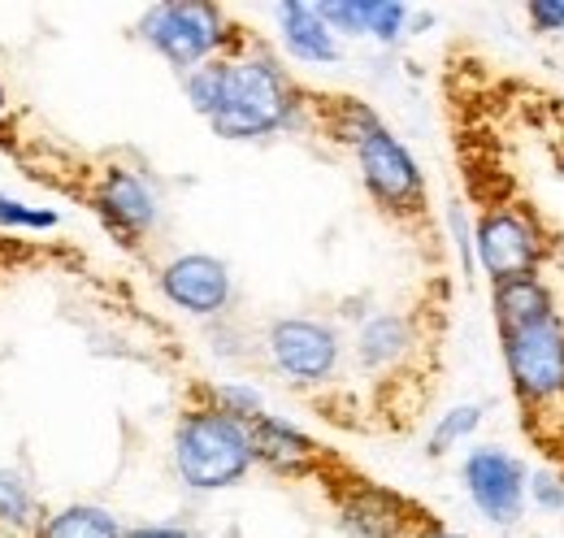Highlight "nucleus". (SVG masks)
Listing matches in <instances>:
<instances>
[{
    "mask_svg": "<svg viewBox=\"0 0 564 538\" xmlns=\"http://www.w3.org/2000/svg\"><path fill=\"white\" fill-rule=\"evenodd\" d=\"M304 105L308 92L291 78L279 53H270L257 35L243 31L235 53L221 57V100L209 127L221 139L252 143L304 127Z\"/></svg>",
    "mask_w": 564,
    "mask_h": 538,
    "instance_id": "obj_1",
    "label": "nucleus"
},
{
    "mask_svg": "<svg viewBox=\"0 0 564 538\" xmlns=\"http://www.w3.org/2000/svg\"><path fill=\"white\" fill-rule=\"evenodd\" d=\"M170 456H174L178 482L187 491H196V495L230 491L257 465L252 430L243 421H235L230 412L213 408L209 400L192 404V408L178 412L174 439H170Z\"/></svg>",
    "mask_w": 564,
    "mask_h": 538,
    "instance_id": "obj_2",
    "label": "nucleus"
},
{
    "mask_svg": "<svg viewBox=\"0 0 564 538\" xmlns=\"http://www.w3.org/2000/svg\"><path fill=\"white\" fill-rule=\"evenodd\" d=\"M140 40L165 57L178 74H192L213 57L235 53V44L243 40V26L230 22L226 9L200 4V0H170V4H152L140 18Z\"/></svg>",
    "mask_w": 564,
    "mask_h": 538,
    "instance_id": "obj_3",
    "label": "nucleus"
},
{
    "mask_svg": "<svg viewBox=\"0 0 564 538\" xmlns=\"http://www.w3.org/2000/svg\"><path fill=\"white\" fill-rule=\"evenodd\" d=\"M352 157L369 201L378 204L387 217H395V222H422L425 213H430V192H425L422 165L404 148L400 134L387 131V122L378 131L365 134L352 148Z\"/></svg>",
    "mask_w": 564,
    "mask_h": 538,
    "instance_id": "obj_4",
    "label": "nucleus"
},
{
    "mask_svg": "<svg viewBox=\"0 0 564 538\" xmlns=\"http://www.w3.org/2000/svg\"><path fill=\"white\" fill-rule=\"evenodd\" d=\"M326 482H335V508L348 538H417L434 521L404 491L369 482L360 473H348L344 482L326 473Z\"/></svg>",
    "mask_w": 564,
    "mask_h": 538,
    "instance_id": "obj_5",
    "label": "nucleus"
},
{
    "mask_svg": "<svg viewBox=\"0 0 564 538\" xmlns=\"http://www.w3.org/2000/svg\"><path fill=\"white\" fill-rule=\"evenodd\" d=\"M474 248H478V266L491 282L543 273L547 266V239L539 222L512 201H495L478 213Z\"/></svg>",
    "mask_w": 564,
    "mask_h": 538,
    "instance_id": "obj_6",
    "label": "nucleus"
},
{
    "mask_svg": "<svg viewBox=\"0 0 564 538\" xmlns=\"http://www.w3.org/2000/svg\"><path fill=\"white\" fill-rule=\"evenodd\" d=\"M503 365H508V378H512V391L521 408L539 412V408H552L564 400V322L561 313L539 322V326H525L517 335H503Z\"/></svg>",
    "mask_w": 564,
    "mask_h": 538,
    "instance_id": "obj_7",
    "label": "nucleus"
},
{
    "mask_svg": "<svg viewBox=\"0 0 564 538\" xmlns=\"http://www.w3.org/2000/svg\"><path fill=\"white\" fill-rule=\"evenodd\" d=\"M265 352L291 387H322L339 374L344 338L330 322L317 318H279L265 331Z\"/></svg>",
    "mask_w": 564,
    "mask_h": 538,
    "instance_id": "obj_8",
    "label": "nucleus"
},
{
    "mask_svg": "<svg viewBox=\"0 0 564 538\" xmlns=\"http://www.w3.org/2000/svg\"><path fill=\"white\" fill-rule=\"evenodd\" d=\"M460 477H465V491H469L474 508L487 521H495V526L521 521L525 495H530V473L512 452H503L495 443H478V448H469Z\"/></svg>",
    "mask_w": 564,
    "mask_h": 538,
    "instance_id": "obj_9",
    "label": "nucleus"
},
{
    "mask_svg": "<svg viewBox=\"0 0 564 538\" xmlns=\"http://www.w3.org/2000/svg\"><path fill=\"white\" fill-rule=\"evenodd\" d=\"M91 208L105 222V230L122 244H143L148 230L156 226V192L148 187L140 170L131 165H109L100 170L96 187H91Z\"/></svg>",
    "mask_w": 564,
    "mask_h": 538,
    "instance_id": "obj_10",
    "label": "nucleus"
},
{
    "mask_svg": "<svg viewBox=\"0 0 564 538\" xmlns=\"http://www.w3.org/2000/svg\"><path fill=\"white\" fill-rule=\"evenodd\" d=\"M156 287L174 309H183L192 318H221L235 300L230 269L209 252H183V257L165 261L156 269Z\"/></svg>",
    "mask_w": 564,
    "mask_h": 538,
    "instance_id": "obj_11",
    "label": "nucleus"
},
{
    "mask_svg": "<svg viewBox=\"0 0 564 538\" xmlns=\"http://www.w3.org/2000/svg\"><path fill=\"white\" fill-rule=\"evenodd\" d=\"M248 430H252L257 465H265L279 477H326V473L335 470V456L317 439H308L300 426H291L286 417H279V412L257 417Z\"/></svg>",
    "mask_w": 564,
    "mask_h": 538,
    "instance_id": "obj_12",
    "label": "nucleus"
},
{
    "mask_svg": "<svg viewBox=\"0 0 564 538\" xmlns=\"http://www.w3.org/2000/svg\"><path fill=\"white\" fill-rule=\"evenodd\" d=\"M491 309L499 338L517 335L525 326H539V322L556 318V291L543 282V273L503 278V282H491Z\"/></svg>",
    "mask_w": 564,
    "mask_h": 538,
    "instance_id": "obj_13",
    "label": "nucleus"
},
{
    "mask_svg": "<svg viewBox=\"0 0 564 538\" xmlns=\"http://www.w3.org/2000/svg\"><path fill=\"white\" fill-rule=\"evenodd\" d=\"M274 18H279L282 49L291 62H304V66H335L339 62V35L326 26L317 4H304V0L279 4Z\"/></svg>",
    "mask_w": 564,
    "mask_h": 538,
    "instance_id": "obj_14",
    "label": "nucleus"
},
{
    "mask_svg": "<svg viewBox=\"0 0 564 538\" xmlns=\"http://www.w3.org/2000/svg\"><path fill=\"white\" fill-rule=\"evenodd\" d=\"M413 352V322L404 313H378L356 331V361L365 369H391Z\"/></svg>",
    "mask_w": 564,
    "mask_h": 538,
    "instance_id": "obj_15",
    "label": "nucleus"
},
{
    "mask_svg": "<svg viewBox=\"0 0 564 538\" xmlns=\"http://www.w3.org/2000/svg\"><path fill=\"white\" fill-rule=\"evenodd\" d=\"M127 526L105 508V504H62L40 517L31 538H122Z\"/></svg>",
    "mask_w": 564,
    "mask_h": 538,
    "instance_id": "obj_16",
    "label": "nucleus"
},
{
    "mask_svg": "<svg viewBox=\"0 0 564 538\" xmlns=\"http://www.w3.org/2000/svg\"><path fill=\"white\" fill-rule=\"evenodd\" d=\"M40 517H44V508L35 499L31 477L22 470H13V465H0V535L31 538Z\"/></svg>",
    "mask_w": 564,
    "mask_h": 538,
    "instance_id": "obj_17",
    "label": "nucleus"
},
{
    "mask_svg": "<svg viewBox=\"0 0 564 538\" xmlns=\"http://www.w3.org/2000/svg\"><path fill=\"white\" fill-rule=\"evenodd\" d=\"M482 417H487V408H482V404H456V408H447V412L438 417V426L430 430L425 452H430V456L452 452L456 443H465V439H469V434L482 426Z\"/></svg>",
    "mask_w": 564,
    "mask_h": 538,
    "instance_id": "obj_18",
    "label": "nucleus"
},
{
    "mask_svg": "<svg viewBox=\"0 0 564 538\" xmlns=\"http://www.w3.org/2000/svg\"><path fill=\"white\" fill-rule=\"evenodd\" d=\"M205 400L213 408H221V412H230L235 421H243V426H252L257 417H265L270 408L261 400V391L257 387H243V383H221V387H209L205 391Z\"/></svg>",
    "mask_w": 564,
    "mask_h": 538,
    "instance_id": "obj_19",
    "label": "nucleus"
},
{
    "mask_svg": "<svg viewBox=\"0 0 564 538\" xmlns=\"http://www.w3.org/2000/svg\"><path fill=\"white\" fill-rule=\"evenodd\" d=\"M183 92H187V105L209 122L217 114V100H221V57H213V62H205L192 74H183Z\"/></svg>",
    "mask_w": 564,
    "mask_h": 538,
    "instance_id": "obj_20",
    "label": "nucleus"
},
{
    "mask_svg": "<svg viewBox=\"0 0 564 538\" xmlns=\"http://www.w3.org/2000/svg\"><path fill=\"white\" fill-rule=\"evenodd\" d=\"M409 18H413V9L400 0H369V40L395 44L409 31Z\"/></svg>",
    "mask_w": 564,
    "mask_h": 538,
    "instance_id": "obj_21",
    "label": "nucleus"
},
{
    "mask_svg": "<svg viewBox=\"0 0 564 538\" xmlns=\"http://www.w3.org/2000/svg\"><path fill=\"white\" fill-rule=\"evenodd\" d=\"M62 217L57 208H35L26 201H13L9 192H0V226L4 230H53Z\"/></svg>",
    "mask_w": 564,
    "mask_h": 538,
    "instance_id": "obj_22",
    "label": "nucleus"
},
{
    "mask_svg": "<svg viewBox=\"0 0 564 538\" xmlns=\"http://www.w3.org/2000/svg\"><path fill=\"white\" fill-rule=\"evenodd\" d=\"M317 13L335 35H369V0H326L317 4Z\"/></svg>",
    "mask_w": 564,
    "mask_h": 538,
    "instance_id": "obj_23",
    "label": "nucleus"
},
{
    "mask_svg": "<svg viewBox=\"0 0 564 538\" xmlns=\"http://www.w3.org/2000/svg\"><path fill=\"white\" fill-rule=\"evenodd\" d=\"M525 18L534 31L556 35V31H564V0H534V4H525Z\"/></svg>",
    "mask_w": 564,
    "mask_h": 538,
    "instance_id": "obj_24",
    "label": "nucleus"
},
{
    "mask_svg": "<svg viewBox=\"0 0 564 538\" xmlns=\"http://www.w3.org/2000/svg\"><path fill=\"white\" fill-rule=\"evenodd\" d=\"M530 495H534L547 513H561L564 508V486L556 477H547V473H534V477H530Z\"/></svg>",
    "mask_w": 564,
    "mask_h": 538,
    "instance_id": "obj_25",
    "label": "nucleus"
},
{
    "mask_svg": "<svg viewBox=\"0 0 564 538\" xmlns=\"http://www.w3.org/2000/svg\"><path fill=\"white\" fill-rule=\"evenodd\" d=\"M447 222H452V235H456V248H460V261H465V269H474V230H469V222H465V213H460V208H452V213H447Z\"/></svg>",
    "mask_w": 564,
    "mask_h": 538,
    "instance_id": "obj_26",
    "label": "nucleus"
},
{
    "mask_svg": "<svg viewBox=\"0 0 564 538\" xmlns=\"http://www.w3.org/2000/svg\"><path fill=\"white\" fill-rule=\"evenodd\" d=\"M122 538H192V530H183V526H127Z\"/></svg>",
    "mask_w": 564,
    "mask_h": 538,
    "instance_id": "obj_27",
    "label": "nucleus"
},
{
    "mask_svg": "<svg viewBox=\"0 0 564 538\" xmlns=\"http://www.w3.org/2000/svg\"><path fill=\"white\" fill-rule=\"evenodd\" d=\"M417 538H469V535H456V530H447L443 521H430V526H425Z\"/></svg>",
    "mask_w": 564,
    "mask_h": 538,
    "instance_id": "obj_28",
    "label": "nucleus"
},
{
    "mask_svg": "<svg viewBox=\"0 0 564 538\" xmlns=\"http://www.w3.org/2000/svg\"><path fill=\"white\" fill-rule=\"evenodd\" d=\"M9 127V96H4V83H0V134Z\"/></svg>",
    "mask_w": 564,
    "mask_h": 538,
    "instance_id": "obj_29",
    "label": "nucleus"
},
{
    "mask_svg": "<svg viewBox=\"0 0 564 538\" xmlns=\"http://www.w3.org/2000/svg\"><path fill=\"white\" fill-rule=\"evenodd\" d=\"M556 161H561V170H564V134H561V152H556Z\"/></svg>",
    "mask_w": 564,
    "mask_h": 538,
    "instance_id": "obj_30",
    "label": "nucleus"
}]
</instances>
